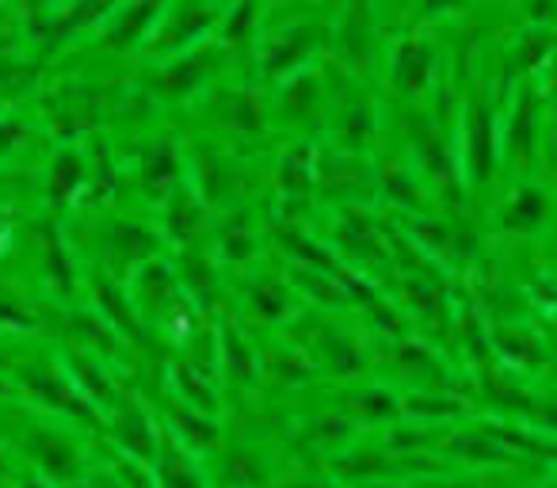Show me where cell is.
<instances>
[{"label": "cell", "instance_id": "1", "mask_svg": "<svg viewBox=\"0 0 557 488\" xmlns=\"http://www.w3.org/2000/svg\"><path fill=\"white\" fill-rule=\"evenodd\" d=\"M32 447H35V458H39V465L47 473H54V477H73V473H77V454H73V447L62 439V435L39 431L32 439Z\"/></svg>", "mask_w": 557, "mask_h": 488}, {"label": "cell", "instance_id": "2", "mask_svg": "<svg viewBox=\"0 0 557 488\" xmlns=\"http://www.w3.org/2000/svg\"><path fill=\"white\" fill-rule=\"evenodd\" d=\"M164 485L169 488H199L195 470H187V462H180L176 454H164Z\"/></svg>", "mask_w": 557, "mask_h": 488}]
</instances>
